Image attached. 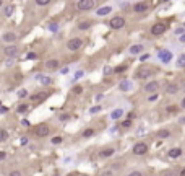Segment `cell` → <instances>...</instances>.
<instances>
[{
  "label": "cell",
  "instance_id": "cell-45",
  "mask_svg": "<svg viewBox=\"0 0 185 176\" xmlns=\"http://www.w3.org/2000/svg\"><path fill=\"white\" fill-rule=\"evenodd\" d=\"M154 100H158V95H151V96H149V101H154Z\"/></svg>",
  "mask_w": 185,
  "mask_h": 176
},
{
  "label": "cell",
  "instance_id": "cell-51",
  "mask_svg": "<svg viewBox=\"0 0 185 176\" xmlns=\"http://www.w3.org/2000/svg\"><path fill=\"white\" fill-rule=\"evenodd\" d=\"M68 176H77V174H68Z\"/></svg>",
  "mask_w": 185,
  "mask_h": 176
},
{
  "label": "cell",
  "instance_id": "cell-49",
  "mask_svg": "<svg viewBox=\"0 0 185 176\" xmlns=\"http://www.w3.org/2000/svg\"><path fill=\"white\" fill-rule=\"evenodd\" d=\"M102 176H112V171H106V173H102Z\"/></svg>",
  "mask_w": 185,
  "mask_h": 176
},
{
  "label": "cell",
  "instance_id": "cell-18",
  "mask_svg": "<svg viewBox=\"0 0 185 176\" xmlns=\"http://www.w3.org/2000/svg\"><path fill=\"white\" fill-rule=\"evenodd\" d=\"M114 153H115V150L112 149V147H109V149H104V150L99 152V157L101 158H109V157H112Z\"/></svg>",
  "mask_w": 185,
  "mask_h": 176
},
{
  "label": "cell",
  "instance_id": "cell-29",
  "mask_svg": "<svg viewBox=\"0 0 185 176\" xmlns=\"http://www.w3.org/2000/svg\"><path fill=\"white\" fill-rule=\"evenodd\" d=\"M127 69H128V67H127V65L124 64V65H119V67H115V69H114V72H115V73H124Z\"/></svg>",
  "mask_w": 185,
  "mask_h": 176
},
{
  "label": "cell",
  "instance_id": "cell-1",
  "mask_svg": "<svg viewBox=\"0 0 185 176\" xmlns=\"http://www.w3.org/2000/svg\"><path fill=\"white\" fill-rule=\"evenodd\" d=\"M96 2L94 0H80V2L77 3V8L80 10V12H88V10L94 8L96 7Z\"/></svg>",
  "mask_w": 185,
  "mask_h": 176
},
{
  "label": "cell",
  "instance_id": "cell-35",
  "mask_svg": "<svg viewBox=\"0 0 185 176\" xmlns=\"http://www.w3.org/2000/svg\"><path fill=\"white\" fill-rule=\"evenodd\" d=\"M177 111V106H167V113H175Z\"/></svg>",
  "mask_w": 185,
  "mask_h": 176
},
{
  "label": "cell",
  "instance_id": "cell-32",
  "mask_svg": "<svg viewBox=\"0 0 185 176\" xmlns=\"http://www.w3.org/2000/svg\"><path fill=\"white\" fill-rule=\"evenodd\" d=\"M128 88H130V83H128V82H122V83H120V90H124V92H127Z\"/></svg>",
  "mask_w": 185,
  "mask_h": 176
},
{
  "label": "cell",
  "instance_id": "cell-21",
  "mask_svg": "<svg viewBox=\"0 0 185 176\" xmlns=\"http://www.w3.org/2000/svg\"><path fill=\"white\" fill-rule=\"evenodd\" d=\"M169 135H171V130H167V129H161L158 132V137H161V139H166V137H169Z\"/></svg>",
  "mask_w": 185,
  "mask_h": 176
},
{
  "label": "cell",
  "instance_id": "cell-34",
  "mask_svg": "<svg viewBox=\"0 0 185 176\" xmlns=\"http://www.w3.org/2000/svg\"><path fill=\"white\" fill-rule=\"evenodd\" d=\"M130 126H132V121H130V119H127V121L122 122V127H130Z\"/></svg>",
  "mask_w": 185,
  "mask_h": 176
},
{
  "label": "cell",
  "instance_id": "cell-31",
  "mask_svg": "<svg viewBox=\"0 0 185 176\" xmlns=\"http://www.w3.org/2000/svg\"><path fill=\"white\" fill-rule=\"evenodd\" d=\"M28 108H30V104H20L18 108H16V111H18V113H26Z\"/></svg>",
  "mask_w": 185,
  "mask_h": 176
},
{
  "label": "cell",
  "instance_id": "cell-15",
  "mask_svg": "<svg viewBox=\"0 0 185 176\" xmlns=\"http://www.w3.org/2000/svg\"><path fill=\"white\" fill-rule=\"evenodd\" d=\"M166 93L167 95H177L179 93V85L177 83H169L166 88Z\"/></svg>",
  "mask_w": 185,
  "mask_h": 176
},
{
  "label": "cell",
  "instance_id": "cell-5",
  "mask_svg": "<svg viewBox=\"0 0 185 176\" xmlns=\"http://www.w3.org/2000/svg\"><path fill=\"white\" fill-rule=\"evenodd\" d=\"M49 132H50V127L47 124H39V126L34 127V134H36L37 137H47Z\"/></svg>",
  "mask_w": 185,
  "mask_h": 176
},
{
  "label": "cell",
  "instance_id": "cell-44",
  "mask_svg": "<svg viewBox=\"0 0 185 176\" xmlns=\"http://www.w3.org/2000/svg\"><path fill=\"white\" fill-rule=\"evenodd\" d=\"M68 117H70V116H68V114H62V116H60V121H67Z\"/></svg>",
  "mask_w": 185,
  "mask_h": 176
},
{
  "label": "cell",
  "instance_id": "cell-33",
  "mask_svg": "<svg viewBox=\"0 0 185 176\" xmlns=\"http://www.w3.org/2000/svg\"><path fill=\"white\" fill-rule=\"evenodd\" d=\"M177 65H179V67H183V65H185V55H180V57H179Z\"/></svg>",
  "mask_w": 185,
  "mask_h": 176
},
{
  "label": "cell",
  "instance_id": "cell-41",
  "mask_svg": "<svg viewBox=\"0 0 185 176\" xmlns=\"http://www.w3.org/2000/svg\"><path fill=\"white\" fill-rule=\"evenodd\" d=\"M128 176H143V174H141L140 171H132V173H130Z\"/></svg>",
  "mask_w": 185,
  "mask_h": 176
},
{
  "label": "cell",
  "instance_id": "cell-8",
  "mask_svg": "<svg viewBox=\"0 0 185 176\" xmlns=\"http://www.w3.org/2000/svg\"><path fill=\"white\" fill-rule=\"evenodd\" d=\"M148 10H149V3H146V2H136V3L133 5V12L138 13V15L146 13Z\"/></svg>",
  "mask_w": 185,
  "mask_h": 176
},
{
  "label": "cell",
  "instance_id": "cell-16",
  "mask_svg": "<svg viewBox=\"0 0 185 176\" xmlns=\"http://www.w3.org/2000/svg\"><path fill=\"white\" fill-rule=\"evenodd\" d=\"M2 39H3V43L11 44V43L16 41V35H15V33H5V35L2 36Z\"/></svg>",
  "mask_w": 185,
  "mask_h": 176
},
{
  "label": "cell",
  "instance_id": "cell-6",
  "mask_svg": "<svg viewBox=\"0 0 185 176\" xmlns=\"http://www.w3.org/2000/svg\"><path fill=\"white\" fill-rule=\"evenodd\" d=\"M146 152H148L146 142H136V144L133 145V153L135 155H146Z\"/></svg>",
  "mask_w": 185,
  "mask_h": 176
},
{
  "label": "cell",
  "instance_id": "cell-17",
  "mask_svg": "<svg viewBox=\"0 0 185 176\" xmlns=\"http://www.w3.org/2000/svg\"><path fill=\"white\" fill-rule=\"evenodd\" d=\"M111 12H112V7H109V5H107V7H101V8H97L96 15H97V16H107Z\"/></svg>",
  "mask_w": 185,
  "mask_h": 176
},
{
  "label": "cell",
  "instance_id": "cell-36",
  "mask_svg": "<svg viewBox=\"0 0 185 176\" xmlns=\"http://www.w3.org/2000/svg\"><path fill=\"white\" fill-rule=\"evenodd\" d=\"M8 176H21V171H18V170H15V171H10Z\"/></svg>",
  "mask_w": 185,
  "mask_h": 176
},
{
  "label": "cell",
  "instance_id": "cell-22",
  "mask_svg": "<svg viewBox=\"0 0 185 176\" xmlns=\"http://www.w3.org/2000/svg\"><path fill=\"white\" fill-rule=\"evenodd\" d=\"M91 28V21H80L78 23V30H88Z\"/></svg>",
  "mask_w": 185,
  "mask_h": 176
},
{
  "label": "cell",
  "instance_id": "cell-7",
  "mask_svg": "<svg viewBox=\"0 0 185 176\" xmlns=\"http://www.w3.org/2000/svg\"><path fill=\"white\" fill-rule=\"evenodd\" d=\"M47 93L45 92H39V93H33L31 96H30V101L31 103H42V101H45L47 100Z\"/></svg>",
  "mask_w": 185,
  "mask_h": 176
},
{
  "label": "cell",
  "instance_id": "cell-30",
  "mask_svg": "<svg viewBox=\"0 0 185 176\" xmlns=\"http://www.w3.org/2000/svg\"><path fill=\"white\" fill-rule=\"evenodd\" d=\"M91 135H94V129H86L85 132H83V137H85V139L91 137Z\"/></svg>",
  "mask_w": 185,
  "mask_h": 176
},
{
  "label": "cell",
  "instance_id": "cell-23",
  "mask_svg": "<svg viewBox=\"0 0 185 176\" xmlns=\"http://www.w3.org/2000/svg\"><path fill=\"white\" fill-rule=\"evenodd\" d=\"M37 80L41 82L42 85H50V83H52V80H50V78L44 77V75H37Z\"/></svg>",
  "mask_w": 185,
  "mask_h": 176
},
{
  "label": "cell",
  "instance_id": "cell-25",
  "mask_svg": "<svg viewBox=\"0 0 185 176\" xmlns=\"http://www.w3.org/2000/svg\"><path fill=\"white\" fill-rule=\"evenodd\" d=\"M8 139V132L5 129H0V142H5Z\"/></svg>",
  "mask_w": 185,
  "mask_h": 176
},
{
  "label": "cell",
  "instance_id": "cell-43",
  "mask_svg": "<svg viewBox=\"0 0 185 176\" xmlns=\"http://www.w3.org/2000/svg\"><path fill=\"white\" fill-rule=\"evenodd\" d=\"M111 72H112V69H111V67H106V69H104V73H106V75H109Z\"/></svg>",
  "mask_w": 185,
  "mask_h": 176
},
{
  "label": "cell",
  "instance_id": "cell-3",
  "mask_svg": "<svg viewBox=\"0 0 185 176\" xmlns=\"http://www.w3.org/2000/svg\"><path fill=\"white\" fill-rule=\"evenodd\" d=\"M149 31H151L153 36H161V35H164V33L167 31V25L166 23H154Z\"/></svg>",
  "mask_w": 185,
  "mask_h": 176
},
{
  "label": "cell",
  "instance_id": "cell-4",
  "mask_svg": "<svg viewBox=\"0 0 185 176\" xmlns=\"http://www.w3.org/2000/svg\"><path fill=\"white\" fill-rule=\"evenodd\" d=\"M81 46H83L81 38H72V39H68V43H67L68 51H78V49H81Z\"/></svg>",
  "mask_w": 185,
  "mask_h": 176
},
{
  "label": "cell",
  "instance_id": "cell-47",
  "mask_svg": "<svg viewBox=\"0 0 185 176\" xmlns=\"http://www.w3.org/2000/svg\"><path fill=\"white\" fill-rule=\"evenodd\" d=\"M179 41H180V43H185V35H180V36H179Z\"/></svg>",
  "mask_w": 185,
  "mask_h": 176
},
{
  "label": "cell",
  "instance_id": "cell-13",
  "mask_svg": "<svg viewBox=\"0 0 185 176\" xmlns=\"http://www.w3.org/2000/svg\"><path fill=\"white\" fill-rule=\"evenodd\" d=\"M149 75H151V70H148V69H144V67H143V69H140V70H138L136 72V78H140V80H144V78H148Z\"/></svg>",
  "mask_w": 185,
  "mask_h": 176
},
{
  "label": "cell",
  "instance_id": "cell-42",
  "mask_svg": "<svg viewBox=\"0 0 185 176\" xmlns=\"http://www.w3.org/2000/svg\"><path fill=\"white\" fill-rule=\"evenodd\" d=\"M26 57H28V59H36V54H34V52H30V54L26 55Z\"/></svg>",
  "mask_w": 185,
  "mask_h": 176
},
{
  "label": "cell",
  "instance_id": "cell-26",
  "mask_svg": "<svg viewBox=\"0 0 185 176\" xmlns=\"http://www.w3.org/2000/svg\"><path fill=\"white\" fill-rule=\"evenodd\" d=\"M50 142H52L54 145H59V144H62V142H63V139L60 137V135H55V137L50 139Z\"/></svg>",
  "mask_w": 185,
  "mask_h": 176
},
{
  "label": "cell",
  "instance_id": "cell-9",
  "mask_svg": "<svg viewBox=\"0 0 185 176\" xmlns=\"http://www.w3.org/2000/svg\"><path fill=\"white\" fill-rule=\"evenodd\" d=\"M158 57H159L161 62L167 64V62L172 60V52H171V51H167V49H161L159 52H158Z\"/></svg>",
  "mask_w": 185,
  "mask_h": 176
},
{
  "label": "cell",
  "instance_id": "cell-38",
  "mask_svg": "<svg viewBox=\"0 0 185 176\" xmlns=\"http://www.w3.org/2000/svg\"><path fill=\"white\" fill-rule=\"evenodd\" d=\"M85 75V72L83 70H78L77 73H75V78H80V77H83Z\"/></svg>",
  "mask_w": 185,
  "mask_h": 176
},
{
  "label": "cell",
  "instance_id": "cell-19",
  "mask_svg": "<svg viewBox=\"0 0 185 176\" xmlns=\"http://www.w3.org/2000/svg\"><path fill=\"white\" fill-rule=\"evenodd\" d=\"M128 51H130V54H132V55H136V54H141L143 51H144V47L141 46V44H135V46H132Z\"/></svg>",
  "mask_w": 185,
  "mask_h": 176
},
{
  "label": "cell",
  "instance_id": "cell-28",
  "mask_svg": "<svg viewBox=\"0 0 185 176\" xmlns=\"http://www.w3.org/2000/svg\"><path fill=\"white\" fill-rule=\"evenodd\" d=\"M72 92H73L75 95H81V93H83V87H81V85H75Z\"/></svg>",
  "mask_w": 185,
  "mask_h": 176
},
{
  "label": "cell",
  "instance_id": "cell-12",
  "mask_svg": "<svg viewBox=\"0 0 185 176\" xmlns=\"http://www.w3.org/2000/svg\"><path fill=\"white\" fill-rule=\"evenodd\" d=\"M45 69L47 70H59L60 69V62L57 59H50V60L45 62Z\"/></svg>",
  "mask_w": 185,
  "mask_h": 176
},
{
  "label": "cell",
  "instance_id": "cell-11",
  "mask_svg": "<svg viewBox=\"0 0 185 176\" xmlns=\"http://www.w3.org/2000/svg\"><path fill=\"white\" fill-rule=\"evenodd\" d=\"M3 54L7 55V57H16V55H18V47L16 46H8V47H5L3 49Z\"/></svg>",
  "mask_w": 185,
  "mask_h": 176
},
{
  "label": "cell",
  "instance_id": "cell-46",
  "mask_svg": "<svg viewBox=\"0 0 185 176\" xmlns=\"http://www.w3.org/2000/svg\"><path fill=\"white\" fill-rule=\"evenodd\" d=\"M149 59V54H143L141 55V60H148Z\"/></svg>",
  "mask_w": 185,
  "mask_h": 176
},
{
  "label": "cell",
  "instance_id": "cell-10",
  "mask_svg": "<svg viewBox=\"0 0 185 176\" xmlns=\"http://www.w3.org/2000/svg\"><path fill=\"white\" fill-rule=\"evenodd\" d=\"M144 92H146V93H156V92H158V90H159V82H156V80H153V82H148L146 85H144Z\"/></svg>",
  "mask_w": 185,
  "mask_h": 176
},
{
  "label": "cell",
  "instance_id": "cell-20",
  "mask_svg": "<svg viewBox=\"0 0 185 176\" xmlns=\"http://www.w3.org/2000/svg\"><path fill=\"white\" fill-rule=\"evenodd\" d=\"M15 12V5L13 3H8V5H5V8H3V13L5 16H11Z\"/></svg>",
  "mask_w": 185,
  "mask_h": 176
},
{
  "label": "cell",
  "instance_id": "cell-24",
  "mask_svg": "<svg viewBox=\"0 0 185 176\" xmlns=\"http://www.w3.org/2000/svg\"><path fill=\"white\" fill-rule=\"evenodd\" d=\"M120 116H124V111L122 109H115V111H112V114H111L112 119H120Z\"/></svg>",
  "mask_w": 185,
  "mask_h": 176
},
{
  "label": "cell",
  "instance_id": "cell-27",
  "mask_svg": "<svg viewBox=\"0 0 185 176\" xmlns=\"http://www.w3.org/2000/svg\"><path fill=\"white\" fill-rule=\"evenodd\" d=\"M36 5L37 7H47V5H50V0H36Z\"/></svg>",
  "mask_w": 185,
  "mask_h": 176
},
{
  "label": "cell",
  "instance_id": "cell-39",
  "mask_svg": "<svg viewBox=\"0 0 185 176\" xmlns=\"http://www.w3.org/2000/svg\"><path fill=\"white\" fill-rule=\"evenodd\" d=\"M18 95H20V98H25V96L28 95V92H26V90H21V92H20Z\"/></svg>",
  "mask_w": 185,
  "mask_h": 176
},
{
  "label": "cell",
  "instance_id": "cell-2",
  "mask_svg": "<svg viewBox=\"0 0 185 176\" xmlns=\"http://www.w3.org/2000/svg\"><path fill=\"white\" fill-rule=\"evenodd\" d=\"M109 26H111L112 30H122L125 26V18L124 16H114V18H111V21H109Z\"/></svg>",
  "mask_w": 185,
  "mask_h": 176
},
{
  "label": "cell",
  "instance_id": "cell-37",
  "mask_svg": "<svg viewBox=\"0 0 185 176\" xmlns=\"http://www.w3.org/2000/svg\"><path fill=\"white\" fill-rule=\"evenodd\" d=\"M101 111V108L99 106H96V108H91V109H89V113H92V114H94V113H99Z\"/></svg>",
  "mask_w": 185,
  "mask_h": 176
},
{
  "label": "cell",
  "instance_id": "cell-40",
  "mask_svg": "<svg viewBox=\"0 0 185 176\" xmlns=\"http://www.w3.org/2000/svg\"><path fill=\"white\" fill-rule=\"evenodd\" d=\"M5 157H7V153H5V152H2V150H0V162H2V160H5Z\"/></svg>",
  "mask_w": 185,
  "mask_h": 176
},
{
  "label": "cell",
  "instance_id": "cell-14",
  "mask_svg": "<svg viewBox=\"0 0 185 176\" xmlns=\"http://www.w3.org/2000/svg\"><path fill=\"white\" fill-rule=\"evenodd\" d=\"M167 155H169V158H174V160H175V158H179V157L182 155V149H180V147H175V149H171L169 152H167Z\"/></svg>",
  "mask_w": 185,
  "mask_h": 176
},
{
  "label": "cell",
  "instance_id": "cell-50",
  "mask_svg": "<svg viewBox=\"0 0 185 176\" xmlns=\"http://www.w3.org/2000/svg\"><path fill=\"white\" fill-rule=\"evenodd\" d=\"M0 7H3V2H2V0H0Z\"/></svg>",
  "mask_w": 185,
  "mask_h": 176
},
{
  "label": "cell",
  "instance_id": "cell-48",
  "mask_svg": "<svg viewBox=\"0 0 185 176\" xmlns=\"http://www.w3.org/2000/svg\"><path fill=\"white\" fill-rule=\"evenodd\" d=\"M179 176H185V168H180V171H179Z\"/></svg>",
  "mask_w": 185,
  "mask_h": 176
}]
</instances>
